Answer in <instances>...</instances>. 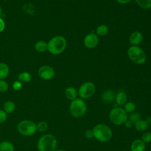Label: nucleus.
Returning a JSON list of instances; mask_svg holds the SVG:
<instances>
[{
	"instance_id": "1",
	"label": "nucleus",
	"mask_w": 151,
	"mask_h": 151,
	"mask_svg": "<svg viewBox=\"0 0 151 151\" xmlns=\"http://www.w3.org/2000/svg\"><path fill=\"white\" fill-rule=\"evenodd\" d=\"M92 130L94 138L100 142H107L110 141L113 137L111 129L106 124H97L93 127Z\"/></svg>"
},
{
	"instance_id": "2",
	"label": "nucleus",
	"mask_w": 151,
	"mask_h": 151,
	"mask_svg": "<svg viewBox=\"0 0 151 151\" xmlns=\"http://www.w3.org/2000/svg\"><path fill=\"white\" fill-rule=\"evenodd\" d=\"M57 146L56 137L50 133L42 135L38 140L37 147L38 151H55Z\"/></svg>"
},
{
	"instance_id": "3",
	"label": "nucleus",
	"mask_w": 151,
	"mask_h": 151,
	"mask_svg": "<svg viewBox=\"0 0 151 151\" xmlns=\"http://www.w3.org/2000/svg\"><path fill=\"white\" fill-rule=\"evenodd\" d=\"M67 46L65 38L61 35H56L51 38L47 42V51L54 55L62 53Z\"/></svg>"
},
{
	"instance_id": "4",
	"label": "nucleus",
	"mask_w": 151,
	"mask_h": 151,
	"mask_svg": "<svg viewBox=\"0 0 151 151\" xmlns=\"http://www.w3.org/2000/svg\"><path fill=\"white\" fill-rule=\"evenodd\" d=\"M69 112L75 118H80L84 116L87 111V106L84 100L77 97L71 101L69 105Z\"/></svg>"
},
{
	"instance_id": "5",
	"label": "nucleus",
	"mask_w": 151,
	"mask_h": 151,
	"mask_svg": "<svg viewBox=\"0 0 151 151\" xmlns=\"http://www.w3.org/2000/svg\"><path fill=\"white\" fill-rule=\"evenodd\" d=\"M109 119L113 124L120 126L123 124L128 119V113L123 108L120 107H113L109 112Z\"/></svg>"
},
{
	"instance_id": "6",
	"label": "nucleus",
	"mask_w": 151,
	"mask_h": 151,
	"mask_svg": "<svg viewBox=\"0 0 151 151\" xmlns=\"http://www.w3.org/2000/svg\"><path fill=\"white\" fill-rule=\"evenodd\" d=\"M129 58L136 64H142L146 60L144 50L137 45H132L127 50Z\"/></svg>"
},
{
	"instance_id": "7",
	"label": "nucleus",
	"mask_w": 151,
	"mask_h": 151,
	"mask_svg": "<svg viewBox=\"0 0 151 151\" xmlns=\"http://www.w3.org/2000/svg\"><path fill=\"white\" fill-rule=\"evenodd\" d=\"M17 129L19 134L25 136H31L37 132L36 123L29 120L20 121L17 126Z\"/></svg>"
},
{
	"instance_id": "8",
	"label": "nucleus",
	"mask_w": 151,
	"mask_h": 151,
	"mask_svg": "<svg viewBox=\"0 0 151 151\" xmlns=\"http://www.w3.org/2000/svg\"><path fill=\"white\" fill-rule=\"evenodd\" d=\"M78 96L80 98L85 100L92 97L96 91V86L91 81H86L81 84L78 90Z\"/></svg>"
},
{
	"instance_id": "9",
	"label": "nucleus",
	"mask_w": 151,
	"mask_h": 151,
	"mask_svg": "<svg viewBox=\"0 0 151 151\" xmlns=\"http://www.w3.org/2000/svg\"><path fill=\"white\" fill-rule=\"evenodd\" d=\"M38 75L42 80H51L55 76L54 68L48 65H43L38 70Z\"/></svg>"
},
{
	"instance_id": "10",
	"label": "nucleus",
	"mask_w": 151,
	"mask_h": 151,
	"mask_svg": "<svg viewBox=\"0 0 151 151\" xmlns=\"http://www.w3.org/2000/svg\"><path fill=\"white\" fill-rule=\"evenodd\" d=\"M83 42L86 48H93L98 45L99 37L96 33H88L85 36Z\"/></svg>"
},
{
	"instance_id": "11",
	"label": "nucleus",
	"mask_w": 151,
	"mask_h": 151,
	"mask_svg": "<svg viewBox=\"0 0 151 151\" xmlns=\"http://www.w3.org/2000/svg\"><path fill=\"white\" fill-rule=\"evenodd\" d=\"M143 38L142 34L138 31H135L131 33L129 37V42L132 45H137L140 44Z\"/></svg>"
},
{
	"instance_id": "12",
	"label": "nucleus",
	"mask_w": 151,
	"mask_h": 151,
	"mask_svg": "<svg viewBox=\"0 0 151 151\" xmlns=\"http://www.w3.org/2000/svg\"><path fill=\"white\" fill-rule=\"evenodd\" d=\"M116 94L111 90H106L104 91L101 95V100L105 103H110L115 99Z\"/></svg>"
},
{
	"instance_id": "13",
	"label": "nucleus",
	"mask_w": 151,
	"mask_h": 151,
	"mask_svg": "<svg viewBox=\"0 0 151 151\" xmlns=\"http://www.w3.org/2000/svg\"><path fill=\"white\" fill-rule=\"evenodd\" d=\"M146 149V143L140 139L134 140L130 145L131 151H145Z\"/></svg>"
},
{
	"instance_id": "14",
	"label": "nucleus",
	"mask_w": 151,
	"mask_h": 151,
	"mask_svg": "<svg viewBox=\"0 0 151 151\" xmlns=\"http://www.w3.org/2000/svg\"><path fill=\"white\" fill-rule=\"evenodd\" d=\"M64 95L68 100L72 101L78 97V91L73 87H68L65 89Z\"/></svg>"
},
{
	"instance_id": "15",
	"label": "nucleus",
	"mask_w": 151,
	"mask_h": 151,
	"mask_svg": "<svg viewBox=\"0 0 151 151\" xmlns=\"http://www.w3.org/2000/svg\"><path fill=\"white\" fill-rule=\"evenodd\" d=\"M134 129L138 132H146L149 126L145 119H140L133 124Z\"/></svg>"
},
{
	"instance_id": "16",
	"label": "nucleus",
	"mask_w": 151,
	"mask_h": 151,
	"mask_svg": "<svg viewBox=\"0 0 151 151\" xmlns=\"http://www.w3.org/2000/svg\"><path fill=\"white\" fill-rule=\"evenodd\" d=\"M127 97L126 94L122 91H119L115 96V101L119 106L124 105L127 102Z\"/></svg>"
},
{
	"instance_id": "17",
	"label": "nucleus",
	"mask_w": 151,
	"mask_h": 151,
	"mask_svg": "<svg viewBox=\"0 0 151 151\" xmlns=\"http://www.w3.org/2000/svg\"><path fill=\"white\" fill-rule=\"evenodd\" d=\"M16 108L15 104L14 101L11 100H7L6 101L2 106V109L7 113V114H11L12 113Z\"/></svg>"
},
{
	"instance_id": "18",
	"label": "nucleus",
	"mask_w": 151,
	"mask_h": 151,
	"mask_svg": "<svg viewBox=\"0 0 151 151\" xmlns=\"http://www.w3.org/2000/svg\"><path fill=\"white\" fill-rule=\"evenodd\" d=\"M0 151H15L14 144L8 140H3L0 142Z\"/></svg>"
},
{
	"instance_id": "19",
	"label": "nucleus",
	"mask_w": 151,
	"mask_h": 151,
	"mask_svg": "<svg viewBox=\"0 0 151 151\" xmlns=\"http://www.w3.org/2000/svg\"><path fill=\"white\" fill-rule=\"evenodd\" d=\"M9 73V67L5 63H0V80H4Z\"/></svg>"
},
{
	"instance_id": "20",
	"label": "nucleus",
	"mask_w": 151,
	"mask_h": 151,
	"mask_svg": "<svg viewBox=\"0 0 151 151\" xmlns=\"http://www.w3.org/2000/svg\"><path fill=\"white\" fill-rule=\"evenodd\" d=\"M35 49L39 52H44L47 51V42L43 40L38 41L35 44Z\"/></svg>"
},
{
	"instance_id": "21",
	"label": "nucleus",
	"mask_w": 151,
	"mask_h": 151,
	"mask_svg": "<svg viewBox=\"0 0 151 151\" xmlns=\"http://www.w3.org/2000/svg\"><path fill=\"white\" fill-rule=\"evenodd\" d=\"M31 74L27 71L21 72L18 76V80L22 83H28L31 80Z\"/></svg>"
},
{
	"instance_id": "22",
	"label": "nucleus",
	"mask_w": 151,
	"mask_h": 151,
	"mask_svg": "<svg viewBox=\"0 0 151 151\" xmlns=\"http://www.w3.org/2000/svg\"><path fill=\"white\" fill-rule=\"evenodd\" d=\"M109 31L108 27L105 24H101L99 25L96 29V34L97 36L103 37L105 36Z\"/></svg>"
},
{
	"instance_id": "23",
	"label": "nucleus",
	"mask_w": 151,
	"mask_h": 151,
	"mask_svg": "<svg viewBox=\"0 0 151 151\" xmlns=\"http://www.w3.org/2000/svg\"><path fill=\"white\" fill-rule=\"evenodd\" d=\"M37 131L40 133H44L48 129V124L47 122L42 120L36 123Z\"/></svg>"
},
{
	"instance_id": "24",
	"label": "nucleus",
	"mask_w": 151,
	"mask_h": 151,
	"mask_svg": "<svg viewBox=\"0 0 151 151\" xmlns=\"http://www.w3.org/2000/svg\"><path fill=\"white\" fill-rule=\"evenodd\" d=\"M137 5L142 9H148L151 8V0H135Z\"/></svg>"
},
{
	"instance_id": "25",
	"label": "nucleus",
	"mask_w": 151,
	"mask_h": 151,
	"mask_svg": "<svg viewBox=\"0 0 151 151\" xmlns=\"http://www.w3.org/2000/svg\"><path fill=\"white\" fill-rule=\"evenodd\" d=\"M123 109L127 112V113H132L134 111V110L136 109V105L132 101H127L124 104Z\"/></svg>"
},
{
	"instance_id": "26",
	"label": "nucleus",
	"mask_w": 151,
	"mask_h": 151,
	"mask_svg": "<svg viewBox=\"0 0 151 151\" xmlns=\"http://www.w3.org/2000/svg\"><path fill=\"white\" fill-rule=\"evenodd\" d=\"M140 119H141V115L137 112L134 111L132 113H130V114L128 115V119L130 120L133 124Z\"/></svg>"
},
{
	"instance_id": "27",
	"label": "nucleus",
	"mask_w": 151,
	"mask_h": 151,
	"mask_svg": "<svg viewBox=\"0 0 151 151\" xmlns=\"http://www.w3.org/2000/svg\"><path fill=\"white\" fill-rule=\"evenodd\" d=\"M140 139L146 144L151 142V132H144L141 136Z\"/></svg>"
},
{
	"instance_id": "28",
	"label": "nucleus",
	"mask_w": 151,
	"mask_h": 151,
	"mask_svg": "<svg viewBox=\"0 0 151 151\" xmlns=\"http://www.w3.org/2000/svg\"><path fill=\"white\" fill-rule=\"evenodd\" d=\"M9 88V84L4 80H0V92L1 93H5L8 91Z\"/></svg>"
},
{
	"instance_id": "29",
	"label": "nucleus",
	"mask_w": 151,
	"mask_h": 151,
	"mask_svg": "<svg viewBox=\"0 0 151 151\" xmlns=\"http://www.w3.org/2000/svg\"><path fill=\"white\" fill-rule=\"evenodd\" d=\"M12 89L15 91H19L22 88V83L18 80L13 82L12 84Z\"/></svg>"
},
{
	"instance_id": "30",
	"label": "nucleus",
	"mask_w": 151,
	"mask_h": 151,
	"mask_svg": "<svg viewBox=\"0 0 151 151\" xmlns=\"http://www.w3.org/2000/svg\"><path fill=\"white\" fill-rule=\"evenodd\" d=\"M7 118L8 114L3 109H0V124L4 123Z\"/></svg>"
},
{
	"instance_id": "31",
	"label": "nucleus",
	"mask_w": 151,
	"mask_h": 151,
	"mask_svg": "<svg viewBox=\"0 0 151 151\" xmlns=\"http://www.w3.org/2000/svg\"><path fill=\"white\" fill-rule=\"evenodd\" d=\"M84 136L87 139H91L92 138H94L93 130L91 129H88L86 130L84 132Z\"/></svg>"
},
{
	"instance_id": "32",
	"label": "nucleus",
	"mask_w": 151,
	"mask_h": 151,
	"mask_svg": "<svg viewBox=\"0 0 151 151\" xmlns=\"http://www.w3.org/2000/svg\"><path fill=\"white\" fill-rule=\"evenodd\" d=\"M5 28V22L2 18L0 17V33L3 32Z\"/></svg>"
},
{
	"instance_id": "33",
	"label": "nucleus",
	"mask_w": 151,
	"mask_h": 151,
	"mask_svg": "<svg viewBox=\"0 0 151 151\" xmlns=\"http://www.w3.org/2000/svg\"><path fill=\"white\" fill-rule=\"evenodd\" d=\"M123 124H124V125L125 126V127H126V128H127V129L131 128V127H132V126H133V123L130 120H129L128 119L125 121V122Z\"/></svg>"
},
{
	"instance_id": "34",
	"label": "nucleus",
	"mask_w": 151,
	"mask_h": 151,
	"mask_svg": "<svg viewBox=\"0 0 151 151\" xmlns=\"http://www.w3.org/2000/svg\"><path fill=\"white\" fill-rule=\"evenodd\" d=\"M120 4H127L129 3L132 0H116Z\"/></svg>"
},
{
	"instance_id": "35",
	"label": "nucleus",
	"mask_w": 151,
	"mask_h": 151,
	"mask_svg": "<svg viewBox=\"0 0 151 151\" xmlns=\"http://www.w3.org/2000/svg\"><path fill=\"white\" fill-rule=\"evenodd\" d=\"M145 120L147 122V123L149 124H151V116H147L145 119Z\"/></svg>"
},
{
	"instance_id": "36",
	"label": "nucleus",
	"mask_w": 151,
	"mask_h": 151,
	"mask_svg": "<svg viewBox=\"0 0 151 151\" xmlns=\"http://www.w3.org/2000/svg\"><path fill=\"white\" fill-rule=\"evenodd\" d=\"M55 151H67L65 150H64V149H56Z\"/></svg>"
},
{
	"instance_id": "37",
	"label": "nucleus",
	"mask_w": 151,
	"mask_h": 151,
	"mask_svg": "<svg viewBox=\"0 0 151 151\" xmlns=\"http://www.w3.org/2000/svg\"><path fill=\"white\" fill-rule=\"evenodd\" d=\"M1 14H2V8H1V6L0 5V16H1Z\"/></svg>"
},
{
	"instance_id": "38",
	"label": "nucleus",
	"mask_w": 151,
	"mask_h": 151,
	"mask_svg": "<svg viewBox=\"0 0 151 151\" xmlns=\"http://www.w3.org/2000/svg\"><path fill=\"white\" fill-rule=\"evenodd\" d=\"M3 1H7V0H3Z\"/></svg>"
},
{
	"instance_id": "39",
	"label": "nucleus",
	"mask_w": 151,
	"mask_h": 151,
	"mask_svg": "<svg viewBox=\"0 0 151 151\" xmlns=\"http://www.w3.org/2000/svg\"><path fill=\"white\" fill-rule=\"evenodd\" d=\"M150 151H151V150H150Z\"/></svg>"
},
{
	"instance_id": "40",
	"label": "nucleus",
	"mask_w": 151,
	"mask_h": 151,
	"mask_svg": "<svg viewBox=\"0 0 151 151\" xmlns=\"http://www.w3.org/2000/svg\"></svg>"
}]
</instances>
